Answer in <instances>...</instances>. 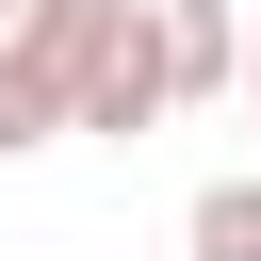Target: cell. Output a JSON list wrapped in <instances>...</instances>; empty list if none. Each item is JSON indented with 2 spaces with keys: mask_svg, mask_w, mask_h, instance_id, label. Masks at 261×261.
<instances>
[{
  "mask_svg": "<svg viewBox=\"0 0 261 261\" xmlns=\"http://www.w3.org/2000/svg\"><path fill=\"white\" fill-rule=\"evenodd\" d=\"M245 98H261V33H245Z\"/></svg>",
  "mask_w": 261,
  "mask_h": 261,
  "instance_id": "7",
  "label": "cell"
},
{
  "mask_svg": "<svg viewBox=\"0 0 261 261\" xmlns=\"http://www.w3.org/2000/svg\"><path fill=\"white\" fill-rule=\"evenodd\" d=\"M49 130H82V82H65L49 49H0V163L49 147Z\"/></svg>",
  "mask_w": 261,
  "mask_h": 261,
  "instance_id": "3",
  "label": "cell"
},
{
  "mask_svg": "<svg viewBox=\"0 0 261 261\" xmlns=\"http://www.w3.org/2000/svg\"><path fill=\"white\" fill-rule=\"evenodd\" d=\"M130 16H147V0H33V16H16V49H49V65L82 82V65H98V49L130 33Z\"/></svg>",
  "mask_w": 261,
  "mask_h": 261,
  "instance_id": "4",
  "label": "cell"
},
{
  "mask_svg": "<svg viewBox=\"0 0 261 261\" xmlns=\"http://www.w3.org/2000/svg\"><path fill=\"white\" fill-rule=\"evenodd\" d=\"M163 82L179 98H245V0H163Z\"/></svg>",
  "mask_w": 261,
  "mask_h": 261,
  "instance_id": "2",
  "label": "cell"
},
{
  "mask_svg": "<svg viewBox=\"0 0 261 261\" xmlns=\"http://www.w3.org/2000/svg\"><path fill=\"white\" fill-rule=\"evenodd\" d=\"M16 16H33V0H0V49H16Z\"/></svg>",
  "mask_w": 261,
  "mask_h": 261,
  "instance_id": "6",
  "label": "cell"
},
{
  "mask_svg": "<svg viewBox=\"0 0 261 261\" xmlns=\"http://www.w3.org/2000/svg\"><path fill=\"white\" fill-rule=\"evenodd\" d=\"M179 245H196V261H261V179H212V196L179 212Z\"/></svg>",
  "mask_w": 261,
  "mask_h": 261,
  "instance_id": "5",
  "label": "cell"
},
{
  "mask_svg": "<svg viewBox=\"0 0 261 261\" xmlns=\"http://www.w3.org/2000/svg\"><path fill=\"white\" fill-rule=\"evenodd\" d=\"M163 114H179V82H163V0H147V16L82 65V130H114V147H130V130H163Z\"/></svg>",
  "mask_w": 261,
  "mask_h": 261,
  "instance_id": "1",
  "label": "cell"
}]
</instances>
